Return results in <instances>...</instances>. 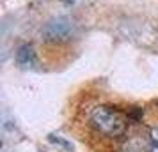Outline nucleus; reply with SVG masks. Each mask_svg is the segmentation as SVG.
Instances as JSON below:
<instances>
[{
    "instance_id": "obj_1",
    "label": "nucleus",
    "mask_w": 158,
    "mask_h": 152,
    "mask_svg": "<svg viewBox=\"0 0 158 152\" xmlns=\"http://www.w3.org/2000/svg\"><path fill=\"white\" fill-rule=\"evenodd\" d=\"M128 115L114 106H96L89 115V122L100 134L108 138H121L128 129Z\"/></svg>"
},
{
    "instance_id": "obj_2",
    "label": "nucleus",
    "mask_w": 158,
    "mask_h": 152,
    "mask_svg": "<svg viewBox=\"0 0 158 152\" xmlns=\"http://www.w3.org/2000/svg\"><path fill=\"white\" fill-rule=\"evenodd\" d=\"M75 30H77V25L71 18L59 16V18H53L44 25L43 30H41V36L46 43H62V41L71 39Z\"/></svg>"
},
{
    "instance_id": "obj_3",
    "label": "nucleus",
    "mask_w": 158,
    "mask_h": 152,
    "mask_svg": "<svg viewBox=\"0 0 158 152\" xmlns=\"http://www.w3.org/2000/svg\"><path fill=\"white\" fill-rule=\"evenodd\" d=\"M36 51L30 44H22L16 50V64L22 69H32L36 65Z\"/></svg>"
},
{
    "instance_id": "obj_4",
    "label": "nucleus",
    "mask_w": 158,
    "mask_h": 152,
    "mask_svg": "<svg viewBox=\"0 0 158 152\" xmlns=\"http://www.w3.org/2000/svg\"><path fill=\"white\" fill-rule=\"evenodd\" d=\"M149 152H158V127L149 133Z\"/></svg>"
}]
</instances>
